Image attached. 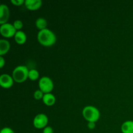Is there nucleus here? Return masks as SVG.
<instances>
[{"mask_svg": "<svg viewBox=\"0 0 133 133\" xmlns=\"http://www.w3.org/2000/svg\"><path fill=\"white\" fill-rule=\"evenodd\" d=\"M38 77H39V73L36 70L32 69V70H30L29 72L28 77L31 80H32V81L36 80V79L38 78Z\"/></svg>", "mask_w": 133, "mask_h": 133, "instance_id": "nucleus-15", "label": "nucleus"}, {"mask_svg": "<svg viewBox=\"0 0 133 133\" xmlns=\"http://www.w3.org/2000/svg\"><path fill=\"white\" fill-rule=\"evenodd\" d=\"M84 118L89 122H96L100 117V112L98 109L94 106H87L83 110Z\"/></svg>", "mask_w": 133, "mask_h": 133, "instance_id": "nucleus-2", "label": "nucleus"}, {"mask_svg": "<svg viewBox=\"0 0 133 133\" xmlns=\"http://www.w3.org/2000/svg\"><path fill=\"white\" fill-rule=\"evenodd\" d=\"M48 123V118L45 114H39L35 117L33 124L36 128L42 129L46 127Z\"/></svg>", "mask_w": 133, "mask_h": 133, "instance_id": "nucleus-6", "label": "nucleus"}, {"mask_svg": "<svg viewBox=\"0 0 133 133\" xmlns=\"http://www.w3.org/2000/svg\"><path fill=\"white\" fill-rule=\"evenodd\" d=\"M0 84L3 88H10L13 84V78L9 74H2L0 77Z\"/></svg>", "mask_w": 133, "mask_h": 133, "instance_id": "nucleus-8", "label": "nucleus"}, {"mask_svg": "<svg viewBox=\"0 0 133 133\" xmlns=\"http://www.w3.org/2000/svg\"><path fill=\"white\" fill-rule=\"evenodd\" d=\"M13 25L14 26L16 29L19 30L20 29H22V27H23V23H22V21L19 20V19H17V20L14 21Z\"/></svg>", "mask_w": 133, "mask_h": 133, "instance_id": "nucleus-17", "label": "nucleus"}, {"mask_svg": "<svg viewBox=\"0 0 133 133\" xmlns=\"http://www.w3.org/2000/svg\"><path fill=\"white\" fill-rule=\"evenodd\" d=\"M5 60H4L3 57L2 56H1V57H0V67H3L4 64H5Z\"/></svg>", "mask_w": 133, "mask_h": 133, "instance_id": "nucleus-22", "label": "nucleus"}, {"mask_svg": "<svg viewBox=\"0 0 133 133\" xmlns=\"http://www.w3.org/2000/svg\"><path fill=\"white\" fill-rule=\"evenodd\" d=\"M88 128L90 129H93L96 127V125H95V122H89L88 124Z\"/></svg>", "mask_w": 133, "mask_h": 133, "instance_id": "nucleus-21", "label": "nucleus"}, {"mask_svg": "<svg viewBox=\"0 0 133 133\" xmlns=\"http://www.w3.org/2000/svg\"><path fill=\"white\" fill-rule=\"evenodd\" d=\"M41 0H26L25 1V5L28 9L31 10H35L38 9L42 6Z\"/></svg>", "mask_w": 133, "mask_h": 133, "instance_id": "nucleus-9", "label": "nucleus"}, {"mask_svg": "<svg viewBox=\"0 0 133 133\" xmlns=\"http://www.w3.org/2000/svg\"><path fill=\"white\" fill-rule=\"evenodd\" d=\"M10 43L5 39L0 40V55L2 56L6 54L10 49Z\"/></svg>", "mask_w": 133, "mask_h": 133, "instance_id": "nucleus-10", "label": "nucleus"}, {"mask_svg": "<svg viewBox=\"0 0 133 133\" xmlns=\"http://www.w3.org/2000/svg\"><path fill=\"white\" fill-rule=\"evenodd\" d=\"M0 133H14V132L12 129L9 128V127H5L1 129Z\"/></svg>", "mask_w": 133, "mask_h": 133, "instance_id": "nucleus-18", "label": "nucleus"}, {"mask_svg": "<svg viewBox=\"0 0 133 133\" xmlns=\"http://www.w3.org/2000/svg\"><path fill=\"white\" fill-rule=\"evenodd\" d=\"M9 18V9L5 4L0 5V23H6Z\"/></svg>", "mask_w": 133, "mask_h": 133, "instance_id": "nucleus-7", "label": "nucleus"}, {"mask_svg": "<svg viewBox=\"0 0 133 133\" xmlns=\"http://www.w3.org/2000/svg\"><path fill=\"white\" fill-rule=\"evenodd\" d=\"M43 101L44 103L48 106H51L53 105L55 103V97L52 94L48 93L44 95L42 98Z\"/></svg>", "mask_w": 133, "mask_h": 133, "instance_id": "nucleus-12", "label": "nucleus"}, {"mask_svg": "<svg viewBox=\"0 0 133 133\" xmlns=\"http://www.w3.org/2000/svg\"><path fill=\"white\" fill-rule=\"evenodd\" d=\"M16 32V29L11 23H4V24L1 25V27H0V32L4 37H12V36L15 35Z\"/></svg>", "mask_w": 133, "mask_h": 133, "instance_id": "nucleus-5", "label": "nucleus"}, {"mask_svg": "<svg viewBox=\"0 0 133 133\" xmlns=\"http://www.w3.org/2000/svg\"><path fill=\"white\" fill-rule=\"evenodd\" d=\"M39 88L43 93H49L53 89V83L48 77H43L40 79L38 83Z\"/></svg>", "mask_w": 133, "mask_h": 133, "instance_id": "nucleus-4", "label": "nucleus"}, {"mask_svg": "<svg viewBox=\"0 0 133 133\" xmlns=\"http://www.w3.org/2000/svg\"><path fill=\"white\" fill-rule=\"evenodd\" d=\"M39 42L45 46H51L56 42V36L53 31L48 29L40 30L38 33Z\"/></svg>", "mask_w": 133, "mask_h": 133, "instance_id": "nucleus-1", "label": "nucleus"}, {"mask_svg": "<svg viewBox=\"0 0 133 133\" xmlns=\"http://www.w3.org/2000/svg\"><path fill=\"white\" fill-rule=\"evenodd\" d=\"M35 24H36L37 28H38L40 30H43L46 29L48 23H47V21L45 19L43 18H39L36 19Z\"/></svg>", "mask_w": 133, "mask_h": 133, "instance_id": "nucleus-14", "label": "nucleus"}, {"mask_svg": "<svg viewBox=\"0 0 133 133\" xmlns=\"http://www.w3.org/2000/svg\"><path fill=\"white\" fill-rule=\"evenodd\" d=\"M123 133H133V121H127L122 125Z\"/></svg>", "mask_w": 133, "mask_h": 133, "instance_id": "nucleus-13", "label": "nucleus"}, {"mask_svg": "<svg viewBox=\"0 0 133 133\" xmlns=\"http://www.w3.org/2000/svg\"><path fill=\"white\" fill-rule=\"evenodd\" d=\"M43 133H53V130L52 127L48 126L44 128V129L43 130Z\"/></svg>", "mask_w": 133, "mask_h": 133, "instance_id": "nucleus-20", "label": "nucleus"}, {"mask_svg": "<svg viewBox=\"0 0 133 133\" xmlns=\"http://www.w3.org/2000/svg\"><path fill=\"white\" fill-rule=\"evenodd\" d=\"M14 39L18 44H23L27 40V36L23 31H18L14 35Z\"/></svg>", "mask_w": 133, "mask_h": 133, "instance_id": "nucleus-11", "label": "nucleus"}, {"mask_svg": "<svg viewBox=\"0 0 133 133\" xmlns=\"http://www.w3.org/2000/svg\"><path fill=\"white\" fill-rule=\"evenodd\" d=\"M34 97H35V98L37 100L41 99L43 98V97H44L43 92H42L40 90H38L35 91V93H34Z\"/></svg>", "mask_w": 133, "mask_h": 133, "instance_id": "nucleus-16", "label": "nucleus"}, {"mask_svg": "<svg viewBox=\"0 0 133 133\" xmlns=\"http://www.w3.org/2000/svg\"><path fill=\"white\" fill-rule=\"evenodd\" d=\"M24 0H11V2L14 5H17V6H19V5H22L23 3H25Z\"/></svg>", "mask_w": 133, "mask_h": 133, "instance_id": "nucleus-19", "label": "nucleus"}, {"mask_svg": "<svg viewBox=\"0 0 133 133\" xmlns=\"http://www.w3.org/2000/svg\"><path fill=\"white\" fill-rule=\"evenodd\" d=\"M29 72V71L25 66H17L12 72L13 79L17 83H22L27 79Z\"/></svg>", "mask_w": 133, "mask_h": 133, "instance_id": "nucleus-3", "label": "nucleus"}]
</instances>
